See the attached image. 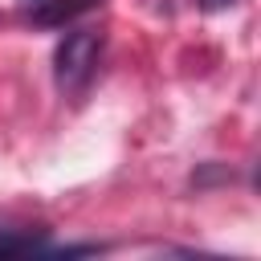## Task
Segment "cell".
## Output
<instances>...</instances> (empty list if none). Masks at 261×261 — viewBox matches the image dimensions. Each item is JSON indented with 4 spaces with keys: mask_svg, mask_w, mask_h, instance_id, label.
<instances>
[{
    "mask_svg": "<svg viewBox=\"0 0 261 261\" xmlns=\"http://www.w3.org/2000/svg\"><path fill=\"white\" fill-rule=\"evenodd\" d=\"M94 4H102V0H41V4H33V8H29V20H33V24H41V29H61L65 20H73V16H82V12H90Z\"/></svg>",
    "mask_w": 261,
    "mask_h": 261,
    "instance_id": "7a4b0ae2",
    "label": "cell"
},
{
    "mask_svg": "<svg viewBox=\"0 0 261 261\" xmlns=\"http://www.w3.org/2000/svg\"><path fill=\"white\" fill-rule=\"evenodd\" d=\"M200 4H204V8H212V12H216V8H228V4H232V0H200Z\"/></svg>",
    "mask_w": 261,
    "mask_h": 261,
    "instance_id": "277c9868",
    "label": "cell"
},
{
    "mask_svg": "<svg viewBox=\"0 0 261 261\" xmlns=\"http://www.w3.org/2000/svg\"><path fill=\"white\" fill-rule=\"evenodd\" d=\"M45 249V241H41V228H8V224H0V257L4 253H41Z\"/></svg>",
    "mask_w": 261,
    "mask_h": 261,
    "instance_id": "3957f363",
    "label": "cell"
},
{
    "mask_svg": "<svg viewBox=\"0 0 261 261\" xmlns=\"http://www.w3.org/2000/svg\"><path fill=\"white\" fill-rule=\"evenodd\" d=\"M102 61V33L98 29H69L53 49V77L65 94H77Z\"/></svg>",
    "mask_w": 261,
    "mask_h": 261,
    "instance_id": "6da1fadb",
    "label": "cell"
},
{
    "mask_svg": "<svg viewBox=\"0 0 261 261\" xmlns=\"http://www.w3.org/2000/svg\"><path fill=\"white\" fill-rule=\"evenodd\" d=\"M24 4H29V8H33V4H41V0H24Z\"/></svg>",
    "mask_w": 261,
    "mask_h": 261,
    "instance_id": "5b68a950",
    "label": "cell"
}]
</instances>
